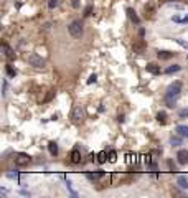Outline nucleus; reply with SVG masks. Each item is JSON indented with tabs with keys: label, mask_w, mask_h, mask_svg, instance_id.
Returning a JSON list of instances; mask_svg holds the SVG:
<instances>
[{
	"label": "nucleus",
	"mask_w": 188,
	"mask_h": 198,
	"mask_svg": "<svg viewBox=\"0 0 188 198\" xmlns=\"http://www.w3.org/2000/svg\"><path fill=\"white\" fill-rule=\"evenodd\" d=\"M181 88H183V84H181V81H173L172 84L167 88V92H165V104L168 107H173L175 104H177V99L181 92Z\"/></svg>",
	"instance_id": "obj_1"
},
{
	"label": "nucleus",
	"mask_w": 188,
	"mask_h": 198,
	"mask_svg": "<svg viewBox=\"0 0 188 198\" xmlns=\"http://www.w3.org/2000/svg\"><path fill=\"white\" fill-rule=\"evenodd\" d=\"M25 60L30 66H35V68H43L45 66V60L42 56H38L37 53H27Z\"/></svg>",
	"instance_id": "obj_2"
},
{
	"label": "nucleus",
	"mask_w": 188,
	"mask_h": 198,
	"mask_svg": "<svg viewBox=\"0 0 188 198\" xmlns=\"http://www.w3.org/2000/svg\"><path fill=\"white\" fill-rule=\"evenodd\" d=\"M68 32L73 38H79L81 35H83V23H81V20H74V22L69 23Z\"/></svg>",
	"instance_id": "obj_3"
},
{
	"label": "nucleus",
	"mask_w": 188,
	"mask_h": 198,
	"mask_svg": "<svg viewBox=\"0 0 188 198\" xmlns=\"http://www.w3.org/2000/svg\"><path fill=\"white\" fill-rule=\"evenodd\" d=\"M145 50H147V42H145V40H144L142 37H140V38H137L136 42L132 43V51H134V53L142 55Z\"/></svg>",
	"instance_id": "obj_4"
},
{
	"label": "nucleus",
	"mask_w": 188,
	"mask_h": 198,
	"mask_svg": "<svg viewBox=\"0 0 188 198\" xmlns=\"http://www.w3.org/2000/svg\"><path fill=\"white\" fill-rule=\"evenodd\" d=\"M13 162H15L17 167H25V165H28L32 162V159H30V155H28V154H17Z\"/></svg>",
	"instance_id": "obj_5"
},
{
	"label": "nucleus",
	"mask_w": 188,
	"mask_h": 198,
	"mask_svg": "<svg viewBox=\"0 0 188 198\" xmlns=\"http://www.w3.org/2000/svg\"><path fill=\"white\" fill-rule=\"evenodd\" d=\"M84 109L81 107V106H76L74 109H73V114H71V119H73V122L74 124H79V122H83V119H84Z\"/></svg>",
	"instance_id": "obj_6"
},
{
	"label": "nucleus",
	"mask_w": 188,
	"mask_h": 198,
	"mask_svg": "<svg viewBox=\"0 0 188 198\" xmlns=\"http://www.w3.org/2000/svg\"><path fill=\"white\" fill-rule=\"evenodd\" d=\"M144 12H145V18L147 20H152L155 17V2H147L145 7H144Z\"/></svg>",
	"instance_id": "obj_7"
},
{
	"label": "nucleus",
	"mask_w": 188,
	"mask_h": 198,
	"mask_svg": "<svg viewBox=\"0 0 188 198\" xmlns=\"http://www.w3.org/2000/svg\"><path fill=\"white\" fill-rule=\"evenodd\" d=\"M177 162L180 165H186L188 164V150L186 149H180L177 152Z\"/></svg>",
	"instance_id": "obj_8"
},
{
	"label": "nucleus",
	"mask_w": 188,
	"mask_h": 198,
	"mask_svg": "<svg viewBox=\"0 0 188 198\" xmlns=\"http://www.w3.org/2000/svg\"><path fill=\"white\" fill-rule=\"evenodd\" d=\"M145 69L150 74H155V76H157V74H160V66H158L157 63H149V65L145 66Z\"/></svg>",
	"instance_id": "obj_9"
},
{
	"label": "nucleus",
	"mask_w": 188,
	"mask_h": 198,
	"mask_svg": "<svg viewBox=\"0 0 188 198\" xmlns=\"http://www.w3.org/2000/svg\"><path fill=\"white\" fill-rule=\"evenodd\" d=\"M69 159H71V164H79L81 162V152L78 149H73L71 154H69Z\"/></svg>",
	"instance_id": "obj_10"
},
{
	"label": "nucleus",
	"mask_w": 188,
	"mask_h": 198,
	"mask_svg": "<svg viewBox=\"0 0 188 198\" xmlns=\"http://www.w3.org/2000/svg\"><path fill=\"white\" fill-rule=\"evenodd\" d=\"M157 56L160 60H170V58L175 56V53L173 51H167V50H160V51H157Z\"/></svg>",
	"instance_id": "obj_11"
},
{
	"label": "nucleus",
	"mask_w": 188,
	"mask_h": 198,
	"mask_svg": "<svg viewBox=\"0 0 188 198\" xmlns=\"http://www.w3.org/2000/svg\"><path fill=\"white\" fill-rule=\"evenodd\" d=\"M127 15H129V18H131L134 23H136V25H139V23H140V18H139V15L136 13V10H134V8H131V7H129L127 10Z\"/></svg>",
	"instance_id": "obj_12"
},
{
	"label": "nucleus",
	"mask_w": 188,
	"mask_h": 198,
	"mask_svg": "<svg viewBox=\"0 0 188 198\" xmlns=\"http://www.w3.org/2000/svg\"><path fill=\"white\" fill-rule=\"evenodd\" d=\"M177 185H178L181 190H186L188 188V178L185 175H178L177 177Z\"/></svg>",
	"instance_id": "obj_13"
},
{
	"label": "nucleus",
	"mask_w": 188,
	"mask_h": 198,
	"mask_svg": "<svg viewBox=\"0 0 188 198\" xmlns=\"http://www.w3.org/2000/svg\"><path fill=\"white\" fill-rule=\"evenodd\" d=\"M3 51H5V56H7L8 60H15V51L12 50L8 45H3Z\"/></svg>",
	"instance_id": "obj_14"
},
{
	"label": "nucleus",
	"mask_w": 188,
	"mask_h": 198,
	"mask_svg": "<svg viewBox=\"0 0 188 198\" xmlns=\"http://www.w3.org/2000/svg\"><path fill=\"white\" fill-rule=\"evenodd\" d=\"M177 134L181 136V137H185V139H188V126H178L177 127Z\"/></svg>",
	"instance_id": "obj_15"
},
{
	"label": "nucleus",
	"mask_w": 188,
	"mask_h": 198,
	"mask_svg": "<svg viewBox=\"0 0 188 198\" xmlns=\"http://www.w3.org/2000/svg\"><path fill=\"white\" fill-rule=\"evenodd\" d=\"M48 150H50V154H51L53 157H55V155H58V144L51 141V142L48 144Z\"/></svg>",
	"instance_id": "obj_16"
},
{
	"label": "nucleus",
	"mask_w": 188,
	"mask_h": 198,
	"mask_svg": "<svg viewBox=\"0 0 188 198\" xmlns=\"http://www.w3.org/2000/svg\"><path fill=\"white\" fill-rule=\"evenodd\" d=\"M157 122L158 124H167V114L163 112V111H160V112L157 114Z\"/></svg>",
	"instance_id": "obj_17"
},
{
	"label": "nucleus",
	"mask_w": 188,
	"mask_h": 198,
	"mask_svg": "<svg viewBox=\"0 0 188 198\" xmlns=\"http://www.w3.org/2000/svg\"><path fill=\"white\" fill-rule=\"evenodd\" d=\"M106 160H109V157H107V152H106V150H102V152L97 154V162H99V164H104Z\"/></svg>",
	"instance_id": "obj_18"
},
{
	"label": "nucleus",
	"mask_w": 188,
	"mask_h": 198,
	"mask_svg": "<svg viewBox=\"0 0 188 198\" xmlns=\"http://www.w3.org/2000/svg\"><path fill=\"white\" fill-rule=\"evenodd\" d=\"M102 175H104V172L102 170H97L96 173H87V178H89V180H99Z\"/></svg>",
	"instance_id": "obj_19"
},
{
	"label": "nucleus",
	"mask_w": 188,
	"mask_h": 198,
	"mask_svg": "<svg viewBox=\"0 0 188 198\" xmlns=\"http://www.w3.org/2000/svg\"><path fill=\"white\" fill-rule=\"evenodd\" d=\"M180 69H181V66H180V65H173V66L167 68V69H165V73H167V74H173V73H178Z\"/></svg>",
	"instance_id": "obj_20"
},
{
	"label": "nucleus",
	"mask_w": 188,
	"mask_h": 198,
	"mask_svg": "<svg viewBox=\"0 0 188 198\" xmlns=\"http://www.w3.org/2000/svg\"><path fill=\"white\" fill-rule=\"evenodd\" d=\"M107 157H109V162H116L117 160V152L116 150H111V152L107 154Z\"/></svg>",
	"instance_id": "obj_21"
},
{
	"label": "nucleus",
	"mask_w": 188,
	"mask_h": 198,
	"mask_svg": "<svg viewBox=\"0 0 188 198\" xmlns=\"http://www.w3.org/2000/svg\"><path fill=\"white\" fill-rule=\"evenodd\" d=\"M7 73H8V76H10V78H13L15 74H17V71H15V69L12 68L10 65H7Z\"/></svg>",
	"instance_id": "obj_22"
},
{
	"label": "nucleus",
	"mask_w": 188,
	"mask_h": 198,
	"mask_svg": "<svg viewBox=\"0 0 188 198\" xmlns=\"http://www.w3.org/2000/svg\"><path fill=\"white\" fill-rule=\"evenodd\" d=\"M58 5H60V0H50V2H48L50 8H55V7H58Z\"/></svg>",
	"instance_id": "obj_23"
},
{
	"label": "nucleus",
	"mask_w": 188,
	"mask_h": 198,
	"mask_svg": "<svg viewBox=\"0 0 188 198\" xmlns=\"http://www.w3.org/2000/svg\"><path fill=\"white\" fill-rule=\"evenodd\" d=\"M178 116H180L181 119L188 117V109H181V111H178Z\"/></svg>",
	"instance_id": "obj_24"
},
{
	"label": "nucleus",
	"mask_w": 188,
	"mask_h": 198,
	"mask_svg": "<svg viewBox=\"0 0 188 198\" xmlns=\"http://www.w3.org/2000/svg\"><path fill=\"white\" fill-rule=\"evenodd\" d=\"M170 144H172V145H180L181 141H180L178 137H172V139H170Z\"/></svg>",
	"instance_id": "obj_25"
},
{
	"label": "nucleus",
	"mask_w": 188,
	"mask_h": 198,
	"mask_svg": "<svg viewBox=\"0 0 188 198\" xmlns=\"http://www.w3.org/2000/svg\"><path fill=\"white\" fill-rule=\"evenodd\" d=\"M53 96H55V91H50V92H48V96L45 97V102H46V101H50V99H51Z\"/></svg>",
	"instance_id": "obj_26"
},
{
	"label": "nucleus",
	"mask_w": 188,
	"mask_h": 198,
	"mask_svg": "<svg viewBox=\"0 0 188 198\" xmlns=\"http://www.w3.org/2000/svg\"><path fill=\"white\" fill-rule=\"evenodd\" d=\"M91 12H92V7H86V10H84V15H86V17H89V15H91Z\"/></svg>",
	"instance_id": "obj_27"
},
{
	"label": "nucleus",
	"mask_w": 188,
	"mask_h": 198,
	"mask_svg": "<svg viewBox=\"0 0 188 198\" xmlns=\"http://www.w3.org/2000/svg\"><path fill=\"white\" fill-rule=\"evenodd\" d=\"M94 81H96V74H91V76H89V79H87V84L94 83Z\"/></svg>",
	"instance_id": "obj_28"
},
{
	"label": "nucleus",
	"mask_w": 188,
	"mask_h": 198,
	"mask_svg": "<svg viewBox=\"0 0 188 198\" xmlns=\"http://www.w3.org/2000/svg\"><path fill=\"white\" fill-rule=\"evenodd\" d=\"M168 167H170V170H172V172H177V167H175L172 162H168Z\"/></svg>",
	"instance_id": "obj_29"
},
{
	"label": "nucleus",
	"mask_w": 188,
	"mask_h": 198,
	"mask_svg": "<svg viewBox=\"0 0 188 198\" xmlns=\"http://www.w3.org/2000/svg\"><path fill=\"white\" fill-rule=\"evenodd\" d=\"M177 43H180L181 46H185V48H188V43H185L183 40H177Z\"/></svg>",
	"instance_id": "obj_30"
},
{
	"label": "nucleus",
	"mask_w": 188,
	"mask_h": 198,
	"mask_svg": "<svg viewBox=\"0 0 188 198\" xmlns=\"http://www.w3.org/2000/svg\"><path fill=\"white\" fill-rule=\"evenodd\" d=\"M186 22H188V17H185V18H181V22H180V23H186Z\"/></svg>",
	"instance_id": "obj_31"
},
{
	"label": "nucleus",
	"mask_w": 188,
	"mask_h": 198,
	"mask_svg": "<svg viewBox=\"0 0 188 198\" xmlns=\"http://www.w3.org/2000/svg\"><path fill=\"white\" fill-rule=\"evenodd\" d=\"M162 3H165V2H172V0H160Z\"/></svg>",
	"instance_id": "obj_32"
}]
</instances>
